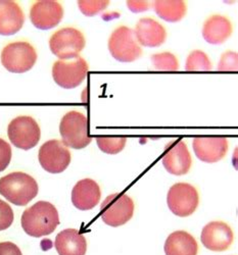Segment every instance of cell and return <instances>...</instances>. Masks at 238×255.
Returning <instances> with one entry per match:
<instances>
[{
	"label": "cell",
	"mask_w": 238,
	"mask_h": 255,
	"mask_svg": "<svg viewBox=\"0 0 238 255\" xmlns=\"http://www.w3.org/2000/svg\"><path fill=\"white\" fill-rule=\"evenodd\" d=\"M88 73V65L83 57L57 60L52 67L54 82L64 89L76 88L83 83Z\"/></svg>",
	"instance_id": "cell-9"
},
{
	"label": "cell",
	"mask_w": 238,
	"mask_h": 255,
	"mask_svg": "<svg viewBox=\"0 0 238 255\" xmlns=\"http://www.w3.org/2000/svg\"><path fill=\"white\" fill-rule=\"evenodd\" d=\"M11 160V148L3 139H0V173L9 165Z\"/></svg>",
	"instance_id": "cell-29"
},
{
	"label": "cell",
	"mask_w": 238,
	"mask_h": 255,
	"mask_svg": "<svg viewBox=\"0 0 238 255\" xmlns=\"http://www.w3.org/2000/svg\"><path fill=\"white\" fill-rule=\"evenodd\" d=\"M156 13L169 23H176L181 20L187 11L186 3L180 0H158L154 2Z\"/></svg>",
	"instance_id": "cell-22"
},
{
	"label": "cell",
	"mask_w": 238,
	"mask_h": 255,
	"mask_svg": "<svg viewBox=\"0 0 238 255\" xmlns=\"http://www.w3.org/2000/svg\"><path fill=\"white\" fill-rule=\"evenodd\" d=\"M0 255H23L20 249L11 242L0 243Z\"/></svg>",
	"instance_id": "cell-30"
},
{
	"label": "cell",
	"mask_w": 238,
	"mask_h": 255,
	"mask_svg": "<svg viewBox=\"0 0 238 255\" xmlns=\"http://www.w3.org/2000/svg\"><path fill=\"white\" fill-rule=\"evenodd\" d=\"M109 50L112 56L121 62L135 61L142 54L134 31L126 26H121L112 33L109 39Z\"/></svg>",
	"instance_id": "cell-7"
},
{
	"label": "cell",
	"mask_w": 238,
	"mask_h": 255,
	"mask_svg": "<svg viewBox=\"0 0 238 255\" xmlns=\"http://www.w3.org/2000/svg\"><path fill=\"white\" fill-rule=\"evenodd\" d=\"M233 27L230 20L221 14L210 16L203 28V37L210 44L219 45L231 36Z\"/></svg>",
	"instance_id": "cell-19"
},
{
	"label": "cell",
	"mask_w": 238,
	"mask_h": 255,
	"mask_svg": "<svg viewBox=\"0 0 238 255\" xmlns=\"http://www.w3.org/2000/svg\"><path fill=\"white\" fill-rule=\"evenodd\" d=\"M151 62L158 71L175 72L179 69L177 57L170 52L157 53L151 56Z\"/></svg>",
	"instance_id": "cell-24"
},
{
	"label": "cell",
	"mask_w": 238,
	"mask_h": 255,
	"mask_svg": "<svg viewBox=\"0 0 238 255\" xmlns=\"http://www.w3.org/2000/svg\"><path fill=\"white\" fill-rule=\"evenodd\" d=\"M59 133L61 142L73 149H83L91 142L88 135V119L79 112L72 111L62 117Z\"/></svg>",
	"instance_id": "cell-3"
},
{
	"label": "cell",
	"mask_w": 238,
	"mask_h": 255,
	"mask_svg": "<svg viewBox=\"0 0 238 255\" xmlns=\"http://www.w3.org/2000/svg\"><path fill=\"white\" fill-rule=\"evenodd\" d=\"M167 203L175 216L186 218L197 210L200 203V195L197 188L192 185L177 183L170 188Z\"/></svg>",
	"instance_id": "cell-8"
},
{
	"label": "cell",
	"mask_w": 238,
	"mask_h": 255,
	"mask_svg": "<svg viewBox=\"0 0 238 255\" xmlns=\"http://www.w3.org/2000/svg\"><path fill=\"white\" fill-rule=\"evenodd\" d=\"M38 190L36 180L26 173L15 172L0 179V194L17 206H26L37 196Z\"/></svg>",
	"instance_id": "cell-2"
},
{
	"label": "cell",
	"mask_w": 238,
	"mask_h": 255,
	"mask_svg": "<svg viewBox=\"0 0 238 255\" xmlns=\"http://www.w3.org/2000/svg\"><path fill=\"white\" fill-rule=\"evenodd\" d=\"M7 135L15 147L23 150H30L39 143L41 130L33 118L21 116L9 123Z\"/></svg>",
	"instance_id": "cell-10"
},
{
	"label": "cell",
	"mask_w": 238,
	"mask_h": 255,
	"mask_svg": "<svg viewBox=\"0 0 238 255\" xmlns=\"http://www.w3.org/2000/svg\"><path fill=\"white\" fill-rule=\"evenodd\" d=\"M37 61L35 48L25 41L12 42L1 52L2 66L10 73L23 74L30 71Z\"/></svg>",
	"instance_id": "cell-4"
},
{
	"label": "cell",
	"mask_w": 238,
	"mask_h": 255,
	"mask_svg": "<svg viewBox=\"0 0 238 255\" xmlns=\"http://www.w3.org/2000/svg\"><path fill=\"white\" fill-rule=\"evenodd\" d=\"M201 239L207 249L221 252L231 246L234 235L232 229L227 224L223 222H212L204 227Z\"/></svg>",
	"instance_id": "cell-14"
},
{
	"label": "cell",
	"mask_w": 238,
	"mask_h": 255,
	"mask_svg": "<svg viewBox=\"0 0 238 255\" xmlns=\"http://www.w3.org/2000/svg\"><path fill=\"white\" fill-rule=\"evenodd\" d=\"M134 35L138 44L145 47H159L167 39L166 29L151 17H142L138 20Z\"/></svg>",
	"instance_id": "cell-16"
},
{
	"label": "cell",
	"mask_w": 238,
	"mask_h": 255,
	"mask_svg": "<svg viewBox=\"0 0 238 255\" xmlns=\"http://www.w3.org/2000/svg\"><path fill=\"white\" fill-rule=\"evenodd\" d=\"M41 166L50 174L66 171L71 162V152L61 141L49 140L43 144L38 153Z\"/></svg>",
	"instance_id": "cell-11"
},
{
	"label": "cell",
	"mask_w": 238,
	"mask_h": 255,
	"mask_svg": "<svg viewBox=\"0 0 238 255\" xmlns=\"http://www.w3.org/2000/svg\"><path fill=\"white\" fill-rule=\"evenodd\" d=\"M127 6L132 12L137 13L146 11L150 7V4L147 1H127Z\"/></svg>",
	"instance_id": "cell-31"
},
{
	"label": "cell",
	"mask_w": 238,
	"mask_h": 255,
	"mask_svg": "<svg viewBox=\"0 0 238 255\" xmlns=\"http://www.w3.org/2000/svg\"><path fill=\"white\" fill-rule=\"evenodd\" d=\"M20 223L29 236H47L59 225L58 211L50 202L38 201L23 212Z\"/></svg>",
	"instance_id": "cell-1"
},
{
	"label": "cell",
	"mask_w": 238,
	"mask_h": 255,
	"mask_svg": "<svg viewBox=\"0 0 238 255\" xmlns=\"http://www.w3.org/2000/svg\"><path fill=\"white\" fill-rule=\"evenodd\" d=\"M13 223V211L9 204L0 199V231L8 229Z\"/></svg>",
	"instance_id": "cell-28"
},
{
	"label": "cell",
	"mask_w": 238,
	"mask_h": 255,
	"mask_svg": "<svg viewBox=\"0 0 238 255\" xmlns=\"http://www.w3.org/2000/svg\"><path fill=\"white\" fill-rule=\"evenodd\" d=\"M134 202L124 193H115L107 196L101 203L100 216L104 224L111 227H120L132 219Z\"/></svg>",
	"instance_id": "cell-6"
},
{
	"label": "cell",
	"mask_w": 238,
	"mask_h": 255,
	"mask_svg": "<svg viewBox=\"0 0 238 255\" xmlns=\"http://www.w3.org/2000/svg\"><path fill=\"white\" fill-rule=\"evenodd\" d=\"M85 37L75 28H62L56 31L49 40L51 52L60 60H69L79 57L85 47Z\"/></svg>",
	"instance_id": "cell-5"
},
{
	"label": "cell",
	"mask_w": 238,
	"mask_h": 255,
	"mask_svg": "<svg viewBox=\"0 0 238 255\" xmlns=\"http://www.w3.org/2000/svg\"><path fill=\"white\" fill-rule=\"evenodd\" d=\"M24 22V12L16 2L0 0V35H14L23 27Z\"/></svg>",
	"instance_id": "cell-18"
},
{
	"label": "cell",
	"mask_w": 238,
	"mask_h": 255,
	"mask_svg": "<svg viewBox=\"0 0 238 255\" xmlns=\"http://www.w3.org/2000/svg\"><path fill=\"white\" fill-rule=\"evenodd\" d=\"M164 249L166 255H198L199 245L189 233L176 231L167 238Z\"/></svg>",
	"instance_id": "cell-21"
},
{
	"label": "cell",
	"mask_w": 238,
	"mask_h": 255,
	"mask_svg": "<svg viewBox=\"0 0 238 255\" xmlns=\"http://www.w3.org/2000/svg\"><path fill=\"white\" fill-rule=\"evenodd\" d=\"M185 70L189 72H208L212 70V63L204 51L194 50L186 59Z\"/></svg>",
	"instance_id": "cell-23"
},
{
	"label": "cell",
	"mask_w": 238,
	"mask_h": 255,
	"mask_svg": "<svg viewBox=\"0 0 238 255\" xmlns=\"http://www.w3.org/2000/svg\"><path fill=\"white\" fill-rule=\"evenodd\" d=\"M192 147L200 160L214 163L225 157L228 151V141L224 137H198L194 138Z\"/></svg>",
	"instance_id": "cell-15"
},
{
	"label": "cell",
	"mask_w": 238,
	"mask_h": 255,
	"mask_svg": "<svg viewBox=\"0 0 238 255\" xmlns=\"http://www.w3.org/2000/svg\"><path fill=\"white\" fill-rule=\"evenodd\" d=\"M218 70L220 72H236L238 70V57L236 52L227 51L222 54Z\"/></svg>",
	"instance_id": "cell-27"
},
{
	"label": "cell",
	"mask_w": 238,
	"mask_h": 255,
	"mask_svg": "<svg viewBox=\"0 0 238 255\" xmlns=\"http://www.w3.org/2000/svg\"><path fill=\"white\" fill-rule=\"evenodd\" d=\"M55 249L58 255H85L87 242L76 229L61 231L55 238Z\"/></svg>",
	"instance_id": "cell-20"
},
{
	"label": "cell",
	"mask_w": 238,
	"mask_h": 255,
	"mask_svg": "<svg viewBox=\"0 0 238 255\" xmlns=\"http://www.w3.org/2000/svg\"><path fill=\"white\" fill-rule=\"evenodd\" d=\"M162 163L166 171L175 176L186 175L191 167L192 158L182 140L171 142L166 147Z\"/></svg>",
	"instance_id": "cell-12"
},
{
	"label": "cell",
	"mask_w": 238,
	"mask_h": 255,
	"mask_svg": "<svg viewBox=\"0 0 238 255\" xmlns=\"http://www.w3.org/2000/svg\"><path fill=\"white\" fill-rule=\"evenodd\" d=\"M63 17L61 4L52 0H43L34 3L30 10L31 22L37 29L49 30L56 27Z\"/></svg>",
	"instance_id": "cell-13"
},
{
	"label": "cell",
	"mask_w": 238,
	"mask_h": 255,
	"mask_svg": "<svg viewBox=\"0 0 238 255\" xmlns=\"http://www.w3.org/2000/svg\"><path fill=\"white\" fill-rule=\"evenodd\" d=\"M96 143L102 152L117 154L125 148L127 139L124 137H97Z\"/></svg>",
	"instance_id": "cell-25"
},
{
	"label": "cell",
	"mask_w": 238,
	"mask_h": 255,
	"mask_svg": "<svg viewBox=\"0 0 238 255\" xmlns=\"http://www.w3.org/2000/svg\"><path fill=\"white\" fill-rule=\"evenodd\" d=\"M101 191L98 184L91 179L79 181L72 191V202L80 210H90L100 200Z\"/></svg>",
	"instance_id": "cell-17"
},
{
	"label": "cell",
	"mask_w": 238,
	"mask_h": 255,
	"mask_svg": "<svg viewBox=\"0 0 238 255\" xmlns=\"http://www.w3.org/2000/svg\"><path fill=\"white\" fill-rule=\"evenodd\" d=\"M110 1H78V6L81 12L87 16H93L101 11H103L109 6Z\"/></svg>",
	"instance_id": "cell-26"
}]
</instances>
